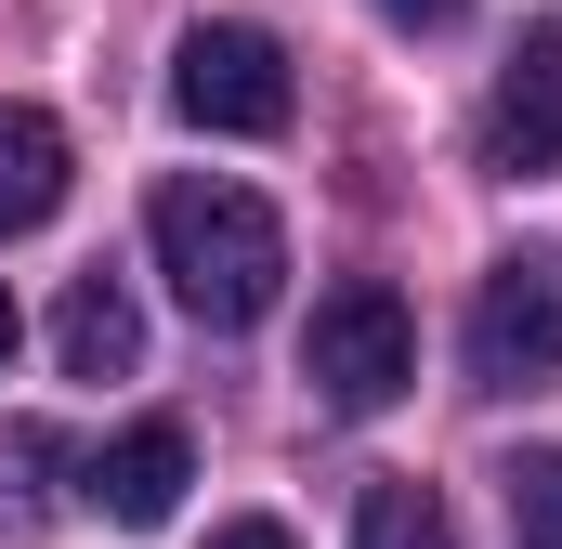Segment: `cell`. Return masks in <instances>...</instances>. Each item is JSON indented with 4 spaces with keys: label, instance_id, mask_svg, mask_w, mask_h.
Returning a JSON list of instances; mask_svg holds the SVG:
<instances>
[{
    "label": "cell",
    "instance_id": "cell-1",
    "mask_svg": "<svg viewBox=\"0 0 562 549\" xmlns=\"http://www.w3.org/2000/svg\"><path fill=\"white\" fill-rule=\"evenodd\" d=\"M144 236H157V274H170V301H183L196 327H262V314H276L288 223L249 183H157Z\"/></svg>",
    "mask_w": 562,
    "mask_h": 549
},
{
    "label": "cell",
    "instance_id": "cell-2",
    "mask_svg": "<svg viewBox=\"0 0 562 549\" xmlns=\"http://www.w3.org/2000/svg\"><path fill=\"white\" fill-rule=\"evenodd\" d=\"M301 380H314V406H327V418H380L406 380H419V327H406V301H393L380 274L327 288L314 327H301Z\"/></svg>",
    "mask_w": 562,
    "mask_h": 549
},
{
    "label": "cell",
    "instance_id": "cell-3",
    "mask_svg": "<svg viewBox=\"0 0 562 549\" xmlns=\"http://www.w3.org/2000/svg\"><path fill=\"white\" fill-rule=\"evenodd\" d=\"M170 105L196 119V132H236V144H276L288 132V40L276 26H183V53H170Z\"/></svg>",
    "mask_w": 562,
    "mask_h": 549
},
{
    "label": "cell",
    "instance_id": "cell-4",
    "mask_svg": "<svg viewBox=\"0 0 562 549\" xmlns=\"http://www.w3.org/2000/svg\"><path fill=\"white\" fill-rule=\"evenodd\" d=\"M471 380L484 393L562 380V249H524V262L484 274V301H471Z\"/></svg>",
    "mask_w": 562,
    "mask_h": 549
},
{
    "label": "cell",
    "instance_id": "cell-5",
    "mask_svg": "<svg viewBox=\"0 0 562 549\" xmlns=\"http://www.w3.org/2000/svg\"><path fill=\"white\" fill-rule=\"evenodd\" d=\"M484 157L497 170H550L562 157V26H524L497 92H484Z\"/></svg>",
    "mask_w": 562,
    "mask_h": 549
},
{
    "label": "cell",
    "instance_id": "cell-6",
    "mask_svg": "<svg viewBox=\"0 0 562 549\" xmlns=\"http://www.w3.org/2000/svg\"><path fill=\"white\" fill-rule=\"evenodd\" d=\"M183 484H196V445H183V418H144V432H119V445L79 471V497H92L105 524H132V537L183 511Z\"/></svg>",
    "mask_w": 562,
    "mask_h": 549
},
{
    "label": "cell",
    "instance_id": "cell-7",
    "mask_svg": "<svg viewBox=\"0 0 562 549\" xmlns=\"http://www.w3.org/2000/svg\"><path fill=\"white\" fill-rule=\"evenodd\" d=\"M66 132L40 119V105H0V236H26V223H53L66 210Z\"/></svg>",
    "mask_w": 562,
    "mask_h": 549
},
{
    "label": "cell",
    "instance_id": "cell-8",
    "mask_svg": "<svg viewBox=\"0 0 562 549\" xmlns=\"http://www.w3.org/2000/svg\"><path fill=\"white\" fill-rule=\"evenodd\" d=\"M53 340H66V367H79V380H132V367H144L132 288H119V274H79V288H66V314H53Z\"/></svg>",
    "mask_w": 562,
    "mask_h": 549
},
{
    "label": "cell",
    "instance_id": "cell-9",
    "mask_svg": "<svg viewBox=\"0 0 562 549\" xmlns=\"http://www.w3.org/2000/svg\"><path fill=\"white\" fill-rule=\"evenodd\" d=\"M353 549H458V537H445L431 484H367V511H353Z\"/></svg>",
    "mask_w": 562,
    "mask_h": 549
},
{
    "label": "cell",
    "instance_id": "cell-10",
    "mask_svg": "<svg viewBox=\"0 0 562 549\" xmlns=\"http://www.w3.org/2000/svg\"><path fill=\"white\" fill-rule=\"evenodd\" d=\"M497 497H510V537H524V549H562V445L510 458V471H497Z\"/></svg>",
    "mask_w": 562,
    "mask_h": 549
},
{
    "label": "cell",
    "instance_id": "cell-11",
    "mask_svg": "<svg viewBox=\"0 0 562 549\" xmlns=\"http://www.w3.org/2000/svg\"><path fill=\"white\" fill-rule=\"evenodd\" d=\"M380 13H393V26H458L471 0H380Z\"/></svg>",
    "mask_w": 562,
    "mask_h": 549
},
{
    "label": "cell",
    "instance_id": "cell-12",
    "mask_svg": "<svg viewBox=\"0 0 562 549\" xmlns=\"http://www.w3.org/2000/svg\"><path fill=\"white\" fill-rule=\"evenodd\" d=\"M210 549H288V524H223Z\"/></svg>",
    "mask_w": 562,
    "mask_h": 549
},
{
    "label": "cell",
    "instance_id": "cell-13",
    "mask_svg": "<svg viewBox=\"0 0 562 549\" xmlns=\"http://www.w3.org/2000/svg\"><path fill=\"white\" fill-rule=\"evenodd\" d=\"M13 340H26V314H13V288H0V367H13Z\"/></svg>",
    "mask_w": 562,
    "mask_h": 549
}]
</instances>
